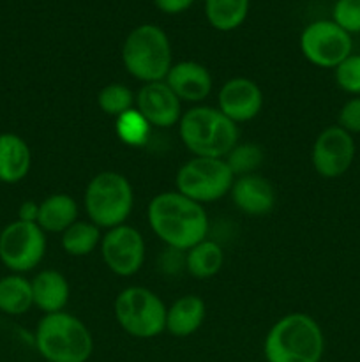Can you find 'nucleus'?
Returning a JSON list of instances; mask_svg holds the SVG:
<instances>
[{"mask_svg": "<svg viewBox=\"0 0 360 362\" xmlns=\"http://www.w3.org/2000/svg\"><path fill=\"white\" fill-rule=\"evenodd\" d=\"M147 219L152 232L172 250L187 251L207 239V212L201 204L179 191H166L152 198Z\"/></svg>", "mask_w": 360, "mask_h": 362, "instance_id": "1", "label": "nucleus"}, {"mask_svg": "<svg viewBox=\"0 0 360 362\" xmlns=\"http://www.w3.org/2000/svg\"><path fill=\"white\" fill-rule=\"evenodd\" d=\"M323 352L321 327L306 313L286 315L265 336L263 356L267 362H320Z\"/></svg>", "mask_w": 360, "mask_h": 362, "instance_id": "2", "label": "nucleus"}, {"mask_svg": "<svg viewBox=\"0 0 360 362\" xmlns=\"http://www.w3.org/2000/svg\"><path fill=\"white\" fill-rule=\"evenodd\" d=\"M35 349L46 362H87L94 352V338L80 318L59 311L39 320Z\"/></svg>", "mask_w": 360, "mask_h": 362, "instance_id": "3", "label": "nucleus"}, {"mask_svg": "<svg viewBox=\"0 0 360 362\" xmlns=\"http://www.w3.org/2000/svg\"><path fill=\"white\" fill-rule=\"evenodd\" d=\"M180 140L194 158L224 159L239 140L236 124L219 108L196 106L180 117Z\"/></svg>", "mask_w": 360, "mask_h": 362, "instance_id": "4", "label": "nucleus"}, {"mask_svg": "<svg viewBox=\"0 0 360 362\" xmlns=\"http://www.w3.org/2000/svg\"><path fill=\"white\" fill-rule=\"evenodd\" d=\"M122 62L131 76L152 83L162 81L172 69V45L161 27L138 25L122 45Z\"/></svg>", "mask_w": 360, "mask_h": 362, "instance_id": "5", "label": "nucleus"}, {"mask_svg": "<svg viewBox=\"0 0 360 362\" xmlns=\"http://www.w3.org/2000/svg\"><path fill=\"white\" fill-rule=\"evenodd\" d=\"M131 182L116 172H101L85 189V211L99 228H115L126 223L133 211Z\"/></svg>", "mask_w": 360, "mask_h": 362, "instance_id": "6", "label": "nucleus"}, {"mask_svg": "<svg viewBox=\"0 0 360 362\" xmlns=\"http://www.w3.org/2000/svg\"><path fill=\"white\" fill-rule=\"evenodd\" d=\"M166 306L157 293L143 286H129L115 299V318L133 338L150 339L166 331Z\"/></svg>", "mask_w": 360, "mask_h": 362, "instance_id": "7", "label": "nucleus"}, {"mask_svg": "<svg viewBox=\"0 0 360 362\" xmlns=\"http://www.w3.org/2000/svg\"><path fill=\"white\" fill-rule=\"evenodd\" d=\"M235 175L219 158H193L176 172V191L198 204L219 200L232 189Z\"/></svg>", "mask_w": 360, "mask_h": 362, "instance_id": "8", "label": "nucleus"}, {"mask_svg": "<svg viewBox=\"0 0 360 362\" xmlns=\"http://www.w3.org/2000/svg\"><path fill=\"white\" fill-rule=\"evenodd\" d=\"M46 253V235L37 223L16 219L0 232V262L13 274L32 271Z\"/></svg>", "mask_w": 360, "mask_h": 362, "instance_id": "9", "label": "nucleus"}, {"mask_svg": "<svg viewBox=\"0 0 360 362\" xmlns=\"http://www.w3.org/2000/svg\"><path fill=\"white\" fill-rule=\"evenodd\" d=\"M352 35L332 20H316L300 34V52L318 67H337L352 55Z\"/></svg>", "mask_w": 360, "mask_h": 362, "instance_id": "10", "label": "nucleus"}, {"mask_svg": "<svg viewBox=\"0 0 360 362\" xmlns=\"http://www.w3.org/2000/svg\"><path fill=\"white\" fill-rule=\"evenodd\" d=\"M101 255L106 267L116 276L129 278L145 262V240L136 228L120 225L109 228L101 239Z\"/></svg>", "mask_w": 360, "mask_h": 362, "instance_id": "11", "label": "nucleus"}, {"mask_svg": "<svg viewBox=\"0 0 360 362\" xmlns=\"http://www.w3.org/2000/svg\"><path fill=\"white\" fill-rule=\"evenodd\" d=\"M313 166L325 179L344 175L355 159V141L339 126H330L318 134L313 145Z\"/></svg>", "mask_w": 360, "mask_h": 362, "instance_id": "12", "label": "nucleus"}, {"mask_svg": "<svg viewBox=\"0 0 360 362\" xmlns=\"http://www.w3.org/2000/svg\"><path fill=\"white\" fill-rule=\"evenodd\" d=\"M219 112L232 122L253 120L263 108L261 88L249 78H232L219 90Z\"/></svg>", "mask_w": 360, "mask_h": 362, "instance_id": "13", "label": "nucleus"}, {"mask_svg": "<svg viewBox=\"0 0 360 362\" xmlns=\"http://www.w3.org/2000/svg\"><path fill=\"white\" fill-rule=\"evenodd\" d=\"M138 112L154 127H172L180 122V101L164 80L145 83L136 95Z\"/></svg>", "mask_w": 360, "mask_h": 362, "instance_id": "14", "label": "nucleus"}, {"mask_svg": "<svg viewBox=\"0 0 360 362\" xmlns=\"http://www.w3.org/2000/svg\"><path fill=\"white\" fill-rule=\"evenodd\" d=\"M164 81L180 101L200 103L207 99L212 90L210 71L194 60L173 64Z\"/></svg>", "mask_w": 360, "mask_h": 362, "instance_id": "15", "label": "nucleus"}, {"mask_svg": "<svg viewBox=\"0 0 360 362\" xmlns=\"http://www.w3.org/2000/svg\"><path fill=\"white\" fill-rule=\"evenodd\" d=\"M232 200L244 214L265 216L275 207V189L265 177L251 173L233 182Z\"/></svg>", "mask_w": 360, "mask_h": 362, "instance_id": "16", "label": "nucleus"}, {"mask_svg": "<svg viewBox=\"0 0 360 362\" xmlns=\"http://www.w3.org/2000/svg\"><path fill=\"white\" fill-rule=\"evenodd\" d=\"M32 152L27 141L14 133L0 134V182L18 184L30 172Z\"/></svg>", "mask_w": 360, "mask_h": 362, "instance_id": "17", "label": "nucleus"}, {"mask_svg": "<svg viewBox=\"0 0 360 362\" xmlns=\"http://www.w3.org/2000/svg\"><path fill=\"white\" fill-rule=\"evenodd\" d=\"M32 296L34 306H37L42 313H59L69 303V283L66 276L59 271L46 269L32 279Z\"/></svg>", "mask_w": 360, "mask_h": 362, "instance_id": "18", "label": "nucleus"}, {"mask_svg": "<svg viewBox=\"0 0 360 362\" xmlns=\"http://www.w3.org/2000/svg\"><path fill=\"white\" fill-rule=\"evenodd\" d=\"M207 308L201 297L184 296L166 311V331L175 338H187L201 327Z\"/></svg>", "mask_w": 360, "mask_h": 362, "instance_id": "19", "label": "nucleus"}, {"mask_svg": "<svg viewBox=\"0 0 360 362\" xmlns=\"http://www.w3.org/2000/svg\"><path fill=\"white\" fill-rule=\"evenodd\" d=\"M78 221V204L66 193L49 194L39 204L37 225L42 232L64 233Z\"/></svg>", "mask_w": 360, "mask_h": 362, "instance_id": "20", "label": "nucleus"}, {"mask_svg": "<svg viewBox=\"0 0 360 362\" xmlns=\"http://www.w3.org/2000/svg\"><path fill=\"white\" fill-rule=\"evenodd\" d=\"M34 306L32 283L21 274L0 278V311L11 317H20Z\"/></svg>", "mask_w": 360, "mask_h": 362, "instance_id": "21", "label": "nucleus"}, {"mask_svg": "<svg viewBox=\"0 0 360 362\" xmlns=\"http://www.w3.org/2000/svg\"><path fill=\"white\" fill-rule=\"evenodd\" d=\"M222 264H224V253H222V247L214 240L205 239L187 250L186 269L193 278H212L221 271Z\"/></svg>", "mask_w": 360, "mask_h": 362, "instance_id": "22", "label": "nucleus"}, {"mask_svg": "<svg viewBox=\"0 0 360 362\" xmlns=\"http://www.w3.org/2000/svg\"><path fill=\"white\" fill-rule=\"evenodd\" d=\"M251 0H205V18L219 32H232L246 21Z\"/></svg>", "mask_w": 360, "mask_h": 362, "instance_id": "23", "label": "nucleus"}, {"mask_svg": "<svg viewBox=\"0 0 360 362\" xmlns=\"http://www.w3.org/2000/svg\"><path fill=\"white\" fill-rule=\"evenodd\" d=\"M60 244L71 257H87L101 244V232L92 221H76L62 233Z\"/></svg>", "mask_w": 360, "mask_h": 362, "instance_id": "24", "label": "nucleus"}, {"mask_svg": "<svg viewBox=\"0 0 360 362\" xmlns=\"http://www.w3.org/2000/svg\"><path fill=\"white\" fill-rule=\"evenodd\" d=\"M148 133H150V124L138 110L131 108L129 112L116 117V134L126 145L138 147L147 144Z\"/></svg>", "mask_w": 360, "mask_h": 362, "instance_id": "25", "label": "nucleus"}, {"mask_svg": "<svg viewBox=\"0 0 360 362\" xmlns=\"http://www.w3.org/2000/svg\"><path fill=\"white\" fill-rule=\"evenodd\" d=\"M134 94L122 83H109L97 94V105L102 113L109 117H120L133 108Z\"/></svg>", "mask_w": 360, "mask_h": 362, "instance_id": "26", "label": "nucleus"}, {"mask_svg": "<svg viewBox=\"0 0 360 362\" xmlns=\"http://www.w3.org/2000/svg\"><path fill=\"white\" fill-rule=\"evenodd\" d=\"M263 151L256 144H240L233 147V151L226 156L224 161L228 163L233 175H251L258 166L263 163Z\"/></svg>", "mask_w": 360, "mask_h": 362, "instance_id": "27", "label": "nucleus"}, {"mask_svg": "<svg viewBox=\"0 0 360 362\" xmlns=\"http://www.w3.org/2000/svg\"><path fill=\"white\" fill-rule=\"evenodd\" d=\"M332 21L349 35L360 34V0H335Z\"/></svg>", "mask_w": 360, "mask_h": 362, "instance_id": "28", "label": "nucleus"}, {"mask_svg": "<svg viewBox=\"0 0 360 362\" xmlns=\"http://www.w3.org/2000/svg\"><path fill=\"white\" fill-rule=\"evenodd\" d=\"M335 81L348 94H360V55H349L335 67Z\"/></svg>", "mask_w": 360, "mask_h": 362, "instance_id": "29", "label": "nucleus"}, {"mask_svg": "<svg viewBox=\"0 0 360 362\" xmlns=\"http://www.w3.org/2000/svg\"><path fill=\"white\" fill-rule=\"evenodd\" d=\"M339 127L352 133H360V98H353L339 112Z\"/></svg>", "mask_w": 360, "mask_h": 362, "instance_id": "30", "label": "nucleus"}, {"mask_svg": "<svg viewBox=\"0 0 360 362\" xmlns=\"http://www.w3.org/2000/svg\"><path fill=\"white\" fill-rule=\"evenodd\" d=\"M155 7L164 14H180L189 9L194 0H154Z\"/></svg>", "mask_w": 360, "mask_h": 362, "instance_id": "31", "label": "nucleus"}, {"mask_svg": "<svg viewBox=\"0 0 360 362\" xmlns=\"http://www.w3.org/2000/svg\"><path fill=\"white\" fill-rule=\"evenodd\" d=\"M39 218V204L37 202L27 200L18 209V219L25 223H37Z\"/></svg>", "mask_w": 360, "mask_h": 362, "instance_id": "32", "label": "nucleus"}, {"mask_svg": "<svg viewBox=\"0 0 360 362\" xmlns=\"http://www.w3.org/2000/svg\"><path fill=\"white\" fill-rule=\"evenodd\" d=\"M0 232H2V226H0Z\"/></svg>", "mask_w": 360, "mask_h": 362, "instance_id": "33", "label": "nucleus"}]
</instances>
